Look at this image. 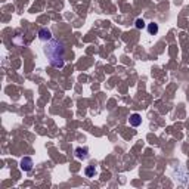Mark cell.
<instances>
[{"label": "cell", "instance_id": "cell-1", "mask_svg": "<svg viewBox=\"0 0 189 189\" xmlns=\"http://www.w3.org/2000/svg\"><path fill=\"white\" fill-rule=\"evenodd\" d=\"M44 53L49 59V64L53 68H62L65 64V47L59 40L50 38L44 46Z\"/></svg>", "mask_w": 189, "mask_h": 189}, {"label": "cell", "instance_id": "cell-2", "mask_svg": "<svg viewBox=\"0 0 189 189\" xmlns=\"http://www.w3.org/2000/svg\"><path fill=\"white\" fill-rule=\"evenodd\" d=\"M33 160L30 158V157H25V158H22L21 160V170H24V172H30L31 169H33Z\"/></svg>", "mask_w": 189, "mask_h": 189}, {"label": "cell", "instance_id": "cell-3", "mask_svg": "<svg viewBox=\"0 0 189 189\" xmlns=\"http://www.w3.org/2000/svg\"><path fill=\"white\" fill-rule=\"evenodd\" d=\"M38 38L41 40V41H49L50 38H52V33L49 31V30H46V28H41L40 31H38Z\"/></svg>", "mask_w": 189, "mask_h": 189}, {"label": "cell", "instance_id": "cell-4", "mask_svg": "<svg viewBox=\"0 0 189 189\" xmlns=\"http://www.w3.org/2000/svg\"><path fill=\"white\" fill-rule=\"evenodd\" d=\"M75 157L78 160H86L89 157V149L87 148H77L75 149Z\"/></svg>", "mask_w": 189, "mask_h": 189}, {"label": "cell", "instance_id": "cell-5", "mask_svg": "<svg viewBox=\"0 0 189 189\" xmlns=\"http://www.w3.org/2000/svg\"><path fill=\"white\" fill-rule=\"evenodd\" d=\"M140 123H142V117L139 114H132L130 115V126L138 127V126H140Z\"/></svg>", "mask_w": 189, "mask_h": 189}, {"label": "cell", "instance_id": "cell-6", "mask_svg": "<svg viewBox=\"0 0 189 189\" xmlns=\"http://www.w3.org/2000/svg\"><path fill=\"white\" fill-rule=\"evenodd\" d=\"M148 31H149V34H157L158 33V24H155V22H152V24H149L148 25Z\"/></svg>", "mask_w": 189, "mask_h": 189}, {"label": "cell", "instance_id": "cell-7", "mask_svg": "<svg viewBox=\"0 0 189 189\" xmlns=\"http://www.w3.org/2000/svg\"><path fill=\"white\" fill-rule=\"evenodd\" d=\"M135 25H136V28H143L145 27V21L143 19H136V22H135Z\"/></svg>", "mask_w": 189, "mask_h": 189}, {"label": "cell", "instance_id": "cell-8", "mask_svg": "<svg viewBox=\"0 0 189 189\" xmlns=\"http://www.w3.org/2000/svg\"><path fill=\"white\" fill-rule=\"evenodd\" d=\"M93 175H95V167H87L86 169V176L87 177H92Z\"/></svg>", "mask_w": 189, "mask_h": 189}]
</instances>
